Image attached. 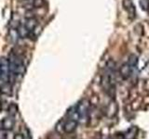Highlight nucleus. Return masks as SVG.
<instances>
[{"label":"nucleus","instance_id":"obj_2","mask_svg":"<svg viewBox=\"0 0 149 139\" xmlns=\"http://www.w3.org/2000/svg\"><path fill=\"white\" fill-rule=\"evenodd\" d=\"M76 109H77V112L78 114L79 123L85 122L88 120V112H90V103H88V101L86 99L81 100L79 103L76 105Z\"/></svg>","mask_w":149,"mask_h":139},{"label":"nucleus","instance_id":"obj_3","mask_svg":"<svg viewBox=\"0 0 149 139\" xmlns=\"http://www.w3.org/2000/svg\"><path fill=\"white\" fill-rule=\"evenodd\" d=\"M9 80V64L8 59L0 58V83H8Z\"/></svg>","mask_w":149,"mask_h":139},{"label":"nucleus","instance_id":"obj_8","mask_svg":"<svg viewBox=\"0 0 149 139\" xmlns=\"http://www.w3.org/2000/svg\"><path fill=\"white\" fill-rule=\"evenodd\" d=\"M8 131L5 129H0V139H8Z\"/></svg>","mask_w":149,"mask_h":139},{"label":"nucleus","instance_id":"obj_9","mask_svg":"<svg viewBox=\"0 0 149 139\" xmlns=\"http://www.w3.org/2000/svg\"><path fill=\"white\" fill-rule=\"evenodd\" d=\"M15 139H24V137H23L22 134H17L15 136Z\"/></svg>","mask_w":149,"mask_h":139},{"label":"nucleus","instance_id":"obj_5","mask_svg":"<svg viewBox=\"0 0 149 139\" xmlns=\"http://www.w3.org/2000/svg\"><path fill=\"white\" fill-rule=\"evenodd\" d=\"M22 24L25 26L27 31L29 32V34H31L33 32L36 30V28L37 26V20L35 17H28L26 18L24 21L22 22ZM29 34V36H30Z\"/></svg>","mask_w":149,"mask_h":139},{"label":"nucleus","instance_id":"obj_6","mask_svg":"<svg viewBox=\"0 0 149 139\" xmlns=\"http://www.w3.org/2000/svg\"><path fill=\"white\" fill-rule=\"evenodd\" d=\"M123 5H124L126 10L128 11V13L130 14V17L134 18L135 16H136V11H135L134 5L132 4V0H123Z\"/></svg>","mask_w":149,"mask_h":139},{"label":"nucleus","instance_id":"obj_7","mask_svg":"<svg viewBox=\"0 0 149 139\" xmlns=\"http://www.w3.org/2000/svg\"><path fill=\"white\" fill-rule=\"evenodd\" d=\"M14 126V119L12 116L10 117H7L3 120L2 122V128L5 130H11Z\"/></svg>","mask_w":149,"mask_h":139},{"label":"nucleus","instance_id":"obj_1","mask_svg":"<svg viewBox=\"0 0 149 139\" xmlns=\"http://www.w3.org/2000/svg\"><path fill=\"white\" fill-rule=\"evenodd\" d=\"M8 64H9V79L11 81H14L16 79L22 77L25 70L22 59L18 55L11 54L8 58Z\"/></svg>","mask_w":149,"mask_h":139},{"label":"nucleus","instance_id":"obj_4","mask_svg":"<svg viewBox=\"0 0 149 139\" xmlns=\"http://www.w3.org/2000/svg\"><path fill=\"white\" fill-rule=\"evenodd\" d=\"M78 123L79 122L76 119H73V118L68 117V116H67V119L64 120V122L63 124V129L66 133H73L74 130L77 129Z\"/></svg>","mask_w":149,"mask_h":139}]
</instances>
